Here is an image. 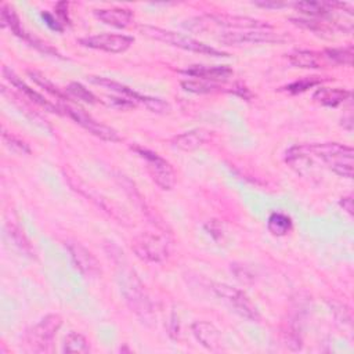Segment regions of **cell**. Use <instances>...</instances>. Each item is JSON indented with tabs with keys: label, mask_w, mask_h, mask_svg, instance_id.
I'll return each instance as SVG.
<instances>
[{
	"label": "cell",
	"mask_w": 354,
	"mask_h": 354,
	"mask_svg": "<svg viewBox=\"0 0 354 354\" xmlns=\"http://www.w3.org/2000/svg\"><path fill=\"white\" fill-rule=\"evenodd\" d=\"M315 158L340 177L353 178L354 151L340 142H319L295 145L286 152V160L293 163L304 158Z\"/></svg>",
	"instance_id": "obj_1"
},
{
	"label": "cell",
	"mask_w": 354,
	"mask_h": 354,
	"mask_svg": "<svg viewBox=\"0 0 354 354\" xmlns=\"http://www.w3.org/2000/svg\"><path fill=\"white\" fill-rule=\"evenodd\" d=\"M184 28L191 30V32H209L213 28H225V29H242V30H267L271 29V25L249 18V17H238V15H201V17H194L191 19H187L184 24Z\"/></svg>",
	"instance_id": "obj_2"
},
{
	"label": "cell",
	"mask_w": 354,
	"mask_h": 354,
	"mask_svg": "<svg viewBox=\"0 0 354 354\" xmlns=\"http://www.w3.org/2000/svg\"><path fill=\"white\" fill-rule=\"evenodd\" d=\"M138 29L144 36H147L149 39L183 48L185 51H192V53L205 54V55H214V57H227V53L216 50L199 40H195V39L181 35L178 32L167 30V29H163L159 26H152V25H141Z\"/></svg>",
	"instance_id": "obj_3"
},
{
	"label": "cell",
	"mask_w": 354,
	"mask_h": 354,
	"mask_svg": "<svg viewBox=\"0 0 354 354\" xmlns=\"http://www.w3.org/2000/svg\"><path fill=\"white\" fill-rule=\"evenodd\" d=\"M62 325V318L58 314H48L25 333L24 342L29 353H46L50 350L53 340Z\"/></svg>",
	"instance_id": "obj_4"
},
{
	"label": "cell",
	"mask_w": 354,
	"mask_h": 354,
	"mask_svg": "<svg viewBox=\"0 0 354 354\" xmlns=\"http://www.w3.org/2000/svg\"><path fill=\"white\" fill-rule=\"evenodd\" d=\"M131 149L140 158L144 159L147 171L158 187H160L165 191H169L174 187L176 173H174L171 165L166 159H163L156 152H153L151 149H147V148H142V147L134 145V147H131Z\"/></svg>",
	"instance_id": "obj_5"
},
{
	"label": "cell",
	"mask_w": 354,
	"mask_h": 354,
	"mask_svg": "<svg viewBox=\"0 0 354 354\" xmlns=\"http://www.w3.org/2000/svg\"><path fill=\"white\" fill-rule=\"evenodd\" d=\"M131 248L140 259L149 263H162L170 253V241L166 235L142 232L133 239Z\"/></svg>",
	"instance_id": "obj_6"
},
{
	"label": "cell",
	"mask_w": 354,
	"mask_h": 354,
	"mask_svg": "<svg viewBox=\"0 0 354 354\" xmlns=\"http://www.w3.org/2000/svg\"><path fill=\"white\" fill-rule=\"evenodd\" d=\"M120 290L131 307L134 313H137L140 317L147 318L152 313V306L145 295L142 283L138 281L134 272L131 271H122L120 274Z\"/></svg>",
	"instance_id": "obj_7"
},
{
	"label": "cell",
	"mask_w": 354,
	"mask_h": 354,
	"mask_svg": "<svg viewBox=\"0 0 354 354\" xmlns=\"http://www.w3.org/2000/svg\"><path fill=\"white\" fill-rule=\"evenodd\" d=\"M88 80L94 84H98V86H102V87H106L112 91H116L119 94H123L126 95V98L134 101L136 104L140 102L142 104L145 108H148L151 112H156V113H165V112H169L170 111V105L165 101H162L160 98H155V97H148V95H142L137 91H134L133 88L119 83V82H115V80H111L109 77H101V76H90Z\"/></svg>",
	"instance_id": "obj_8"
},
{
	"label": "cell",
	"mask_w": 354,
	"mask_h": 354,
	"mask_svg": "<svg viewBox=\"0 0 354 354\" xmlns=\"http://www.w3.org/2000/svg\"><path fill=\"white\" fill-rule=\"evenodd\" d=\"M214 292L221 297L238 315L249 321H259V313L248 296L236 288H232L227 283H216Z\"/></svg>",
	"instance_id": "obj_9"
},
{
	"label": "cell",
	"mask_w": 354,
	"mask_h": 354,
	"mask_svg": "<svg viewBox=\"0 0 354 354\" xmlns=\"http://www.w3.org/2000/svg\"><path fill=\"white\" fill-rule=\"evenodd\" d=\"M61 111H64L69 118H72L77 124H80L88 133H91L93 136H95V137H98L104 141L118 142V141L122 140L116 130H113L112 127L95 120L91 115L86 113L84 111H82L79 108H73V106L66 105V106H61Z\"/></svg>",
	"instance_id": "obj_10"
},
{
	"label": "cell",
	"mask_w": 354,
	"mask_h": 354,
	"mask_svg": "<svg viewBox=\"0 0 354 354\" xmlns=\"http://www.w3.org/2000/svg\"><path fill=\"white\" fill-rule=\"evenodd\" d=\"M79 43L88 48L119 54L131 47V44L134 43V37L119 33H100L94 36L82 37L79 39Z\"/></svg>",
	"instance_id": "obj_11"
},
{
	"label": "cell",
	"mask_w": 354,
	"mask_h": 354,
	"mask_svg": "<svg viewBox=\"0 0 354 354\" xmlns=\"http://www.w3.org/2000/svg\"><path fill=\"white\" fill-rule=\"evenodd\" d=\"M218 41L227 46L239 44H260V43H279L283 41L281 33H274L271 29L267 30H230L218 37Z\"/></svg>",
	"instance_id": "obj_12"
},
{
	"label": "cell",
	"mask_w": 354,
	"mask_h": 354,
	"mask_svg": "<svg viewBox=\"0 0 354 354\" xmlns=\"http://www.w3.org/2000/svg\"><path fill=\"white\" fill-rule=\"evenodd\" d=\"M73 266L86 277H95L100 274V263L93 256V253L86 249L82 243L75 241L65 242Z\"/></svg>",
	"instance_id": "obj_13"
},
{
	"label": "cell",
	"mask_w": 354,
	"mask_h": 354,
	"mask_svg": "<svg viewBox=\"0 0 354 354\" xmlns=\"http://www.w3.org/2000/svg\"><path fill=\"white\" fill-rule=\"evenodd\" d=\"M1 25L4 28H8L15 36L21 37L22 40L28 41L30 46L36 47L37 50L43 51V53H47V54H55V51L47 46L46 43H41L40 40H37L36 37H32L22 26H21V22H19V18L18 15L15 14L14 8H11L10 6H3L1 7Z\"/></svg>",
	"instance_id": "obj_14"
},
{
	"label": "cell",
	"mask_w": 354,
	"mask_h": 354,
	"mask_svg": "<svg viewBox=\"0 0 354 354\" xmlns=\"http://www.w3.org/2000/svg\"><path fill=\"white\" fill-rule=\"evenodd\" d=\"M3 75H4V77L15 87V88H18L22 94H25V97L26 98H29L30 101H33V102H36L39 106H41V108H44L46 111H48V112H55V113H61V108L59 106H57V105H54L53 102H50V101H47L41 94H39L37 91H35L32 87H29L21 77H18L11 69H8V68H3Z\"/></svg>",
	"instance_id": "obj_15"
},
{
	"label": "cell",
	"mask_w": 354,
	"mask_h": 354,
	"mask_svg": "<svg viewBox=\"0 0 354 354\" xmlns=\"http://www.w3.org/2000/svg\"><path fill=\"white\" fill-rule=\"evenodd\" d=\"M191 330L195 339L207 350L217 351L221 348V335L213 324L207 321H195L191 325Z\"/></svg>",
	"instance_id": "obj_16"
},
{
	"label": "cell",
	"mask_w": 354,
	"mask_h": 354,
	"mask_svg": "<svg viewBox=\"0 0 354 354\" xmlns=\"http://www.w3.org/2000/svg\"><path fill=\"white\" fill-rule=\"evenodd\" d=\"M185 75L192 76L195 79H202L206 82H225L232 75V69L221 65V66H207V65H194L191 68H187L183 71Z\"/></svg>",
	"instance_id": "obj_17"
},
{
	"label": "cell",
	"mask_w": 354,
	"mask_h": 354,
	"mask_svg": "<svg viewBox=\"0 0 354 354\" xmlns=\"http://www.w3.org/2000/svg\"><path fill=\"white\" fill-rule=\"evenodd\" d=\"M94 15L106 25L115 28H126L133 19V12L129 8L112 7V8H100L94 11Z\"/></svg>",
	"instance_id": "obj_18"
},
{
	"label": "cell",
	"mask_w": 354,
	"mask_h": 354,
	"mask_svg": "<svg viewBox=\"0 0 354 354\" xmlns=\"http://www.w3.org/2000/svg\"><path fill=\"white\" fill-rule=\"evenodd\" d=\"M207 138L209 133L205 129H192L173 137L171 144L181 151L189 152L202 147L207 141Z\"/></svg>",
	"instance_id": "obj_19"
},
{
	"label": "cell",
	"mask_w": 354,
	"mask_h": 354,
	"mask_svg": "<svg viewBox=\"0 0 354 354\" xmlns=\"http://www.w3.org/2000/svg\"><path fill=\"white\" fill-rule=\"evenodd\" d=\"M350 97V91L346 88H330V87H319L313 94V98L325 106H337L344 102Z\"/></svg>",
	"instance_id": "obj_20"
},
{
	"label": "cell",
	"mask_w": 354,
	"mask_h": 354,
	"mask_svg": "<svg viewBox=\"0 0 354 354\" xmlns=\"http://www.w3.org/2000/svg\"><path fill=\"white\" fill-rule=\"evenodd\" d=\"M267 227H268V231L272 235L283 236V235L290 232V230L293 227V223H292V218L288 214L275 212V213L270 214V217L267 220Z\"/></svg>",
	"instance_id": "obj_21"
},
{
	"label": "cell",
	"mask_w": 354,
	"mask_h": 354,
	"mask_svg": "<svg viewBox=\"0 0 354 354\" xmlns=\"http://www.w3.org/2000/svg\"><path fill=\"white\" fill-rule=\"evenodd\" d=\"M62 351L64 353H79V354H86L90 351V346L87 339L77 332H71L66 335L64 339L62 344Z\"/></svg>",
	"instance_id": "obj_22"
},
{
	"label": "cell",
	"mask_w": 354,
	"mask_h": 354,
	"mask_svg": "<svg viewBox=\"0 0 354 354\" xmlns=\"http://www.w3.org/2000/svg\"><path fill=\"white\" fill-rule=\"evenodd\" d=\"M289 61L292 65L299 68H318L319 59L314 51L310 50H295L289 54Z\"/></svg>",
	"instance_id": "obj_23"
},
{
	"label": "cell",
	"mask_w": 354,
	"mask_h": 354,
	"mask_svg": "<svg viewBox=\"0 0 354 354\" xmlns=\"http://www.w3.org/2000/svg\"><path fill=\"white\" fill-rule=\"evenodd\" d=\"M325 57L339 65H353V46L340 47V48H326Z\"/></svg>",
	"instance_id": "obj_24"
},
{
	"label": "cell",
	"mask_w": 354,
	"mask_h": 354,
	"mask_svg": "<svg viewBox=\"0 0 354 354\" xmlns=\"http://www.w3.org/2000/svg\"><path fill=\"white\" fill-rule=\"evenodd\" d=\"M181 86L191 93H196V94H205V93H213L216 91L220 86L218 83H213V82H206L202 79H189V80H183Z\"/></svg>",
	"instance_id": "obj_25"
},
{
	"label": "cell",
	"mask_w": 354,
	"mask_h": 354,
	"mask_svg": "<svg viewBox=\"0 0 354 354\" xmlns=\"http://www.w3.org/2000/svg\"><path fill=\"white\" fill-rule=\"evenodd\" d=\"M29 73V76L32 77V80L36 83V84H39L40 87H43L46 91H48L51 95H55L57 98H59V100H68V97L65 95V93H62L53 82H50L46 76H43L41 73H39V72H35V71H29L28 72Z\"/></svg>",
	"instance_id": "obj_26"
},
{
	"label": "cell",
	"mask_w": 354,
	"mask_h": 354,
	"mask_svg": "<svg viewBox=\"0 0 354 354\" xmlns=\"http://www.w3.org/2000/svg\"><path fill=\"white\" fill-rule=\"evenodd\" d=\"M66 91L71 94V95H73V97H76L77 100H82V101H84V102H87V104H94L95 102V95L88 90V88H86L83 84H80V83H77V82H72V83H69V86L66 87Z\"/></svg>",
	"instance_id": "obj_27"
},
{
	"label": "cell",
	"mask_w": 354,
	"mask_h": 354,
	"mask_svg": "<svg viewBox=\"0 0 354 354\" xmlns=\"http://www.w3.org/2000/svg\"><path fill=\"white\" fill-rule=\"evenodd\" d=\"M1 136H3L4 144H6L12 152H17V153H21V155L30 153V148H29L28 144L24 142L22 140L17 138V137L12 136V134H8L7 131H3Z\"/></svg>",
	"instance_id": "obj_28"
},
{
	"label": "cell",
	"mask_w": 354,
	"mask_h": 354,
	"mask_svg": "<svg viewBox=\"0 0 354 354\" xmlns=\"http://www.w3.org/2000/svg\"><path fill=\"white\" fill-rule=\"evenodd\" d=\"M7 230H8V235H10L11 239L14 241V243H15L22 252L30 254V253H32V248H30V245H29L26 236L21 232V230H19L18 227L10 225V224H7Z\"/></svg>",
	"instance_id": "obj_29"
},
{
	"label": "cell",
	"mask_w": 354,
	"mask_h": 354,
	"mask_svg": "<svg viewBox=\"0 0 354 354\" xmlns=\"http://www.w3.org/2000/svg\"><path fill=\"white\" fill-rule=\"evenodd\" d=\"M319 82H321V80L317 79V76H313V77H310V79L296 80V82L288 84V86L285 87V90L289 91V93H292V94H297V93L306 91L307 88H310V87H313V86H317Z\"/></svg>",
	"instance_id": "obj_30"
},
{
	"label": "cell",
	"mask_w": 354,
	"mask_h": 354,
	"mask_svg": "<svg viewBox=\"0 0 354 354\" xmlns=\"http://www.w3.org/2000/svg\"><path fill=\"white\" fill-rule=\"evenodd\" d=\"M104 102L111 106V108H115V109H131V108H136V102L126 98V97H105Z\"/></svg>",
	"instance_id": "obj_31"
},
{
	"label": "cell",
	"mask_w": 354,
	"mask_h": 354,
	"mask_svg": "<svg viewBox=\"0 0 354 354\" xmlns=\"http://www.w3.org/2000/svg\"><path fill=\"white\" fill-rule=\"evenodd\" d=\"M41 18L44 19V22L47 24V26L48 28H51L53 30H55V32H62V24L59 22V21H57L55 19V17H53L50 12H47V11H44V12H41Z\"/></svg>",
	"instance_id": "obj_32"
},
{
	"label": "cell",
	"mask_w": 354,
	"mask_h": 354,
	"mask_svg": "<svg viewBox=\"0 0 354 354\" xmlns=\"http://www.w3.org/2000/svg\"><path fill=\"white\" fill-rule=\"evenodd\" d=\"M68 3L66 1H59L55 6V12L57 15L61 18V24H68L69 18H68Z\"/></svg>",
	"instance_id": "obj_33"
},
{
	"label": "cell",
	"mask_w": 354,
	"mask_h": 354,
	"mask_svg": "<svg viewBox=\"0 0 354 354\" xmlns=\"http://www.w3.org/2000/svg\"><path fill=\"white\" fill-rule=\"evenodd\" d=\"M205 228L207 230V232H209L214 239H218V238L221 236V227H220V224H218L216 220L209 221V223L205 225Z\"/></svg>",
	"instance_id": "obj_34"
},
{
	"label": "cell",
	"mask_w": 354,
	"mask_h": 354,
	"mask_svg": "<svg viewBox=\"0 0 354 354\" xmlns=\"http://www.w3.org/2000/svg\"><path fill=\"white\" fill-rule=\"evenodd\" d=\"M339 205L343 207V210H346L350 216L354 214V206H353V196L348 195V196H343L340 201H339Z\"/></svg>",
	"instance_id": "obj_35"
},
{
	"label": "cell",
	"mask_w": 354,
	"mask_h": 354,
	"mask_svg": "<svg viewBox=\"0 0 354 354\" xmlns=\"http://www.w3.org/2000/svg\"><path fill=\"white\" fill-rule=\"evenodd\" d=\"M256 6L259 7H264V8H281L283 6H286V3H281V1H254Z\"/></svg>",
	"instance_id": "obj_36"
},
{
	"label": "cell",
	"mask_w": 354,
	"mask_h": 354,
	"mask_svg": "<svg viewBox=\"0 0 354 354\" xmlns=\"http://www.w3.org/2000/svg\"><path fill=\"white\" fill-rule=\"evenodd\" d=\"M234 91H235V93H236V94H238V95H241V97H242V98H245V100H246V98H249V97H250V93H249V90H248V88H246V87H242V86H241V87H239V88H238V87H236V88H235V90H234Z\"/></svg>",
	"instance_id": "obj_37"
}]
</instances>
